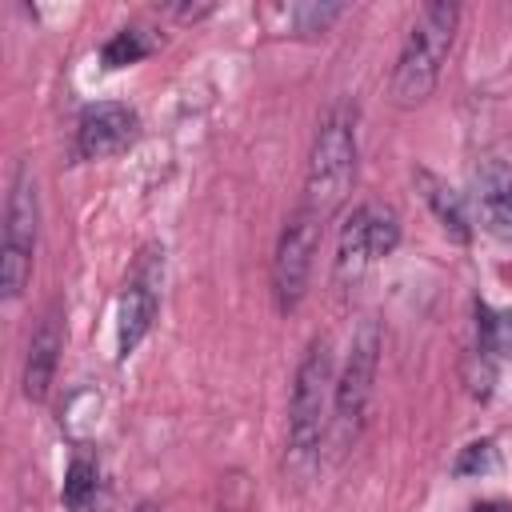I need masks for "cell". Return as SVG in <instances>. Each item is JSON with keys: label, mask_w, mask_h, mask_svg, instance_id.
<instances>
[{"label": "cell", "mask_w": 512, "mask_h": 512, "mask_svg": "<svg viewBox=\"0 0 512 512\" xmlns=\"http://www.w3.org/2000/svg\"><path fill=\"white\" fill-rule=\"evenodd\" d=\"M332 392H336V364L332 340L316 332L300 352L292 392H288V440H284V468L292 476H308L320 460V444L332 424Z\"/></svg>", "instance_id": "obj_1"}, {"label": "cell", "mask_w": 512, "mask_h": 512, "mask_svg": "<svg viewBox=\"0 0 512 512\" xmlns=\"http://www.w3.org/2000/svg\"><path fill=\"white\" fill-rule=\"evenodd\" d=\"M356 160H360V140H356V104L336 100L320 116L304 164V188H300V208L316 212L324 224H332L356 184Z\"/></svg>", "instance_id": "obj_2"}, {"label": "cell", "mask_w": 512, "mask_h": 512, "mask_svg": "<svg viewBox=\"0 0 512 512\" xmlns=\"http://www.w3.org/2000/svg\"><path fill=\"white\" fill-rule=\"evenodd\" d=\"M456 28H460V4L452 0H432L416 12L388 80V96L396 108H416L436 92L456 44Z\"/></svg>", "instance_id": "obj_3"}, {"label": "cell", "mask_w": 512, "mask_h": 512, "mask_svg": "<svg viewBox=\"0 0 512 512\" xmlns=\"http://www.w3.org/2000/svg\"><path fill=\"white\" fill-rule=\"evenodd\" d=\"M40 240V188L28 160H16L8 196H4V228H0V296L16 304L28 292L32 260Z\"/></svg>", "instance_id": "obj_4"}, {"label": "cell", "mask_w": 512, "mask_h": 512, "mask_svg": "<svg viewBox=\"0 0 512 512\" xmlns=\"http://www.w3.org/2000/svg\"><path fill=\"white\" fill-rule=\"evenodd\" d=\"M164 272H168L164 244H156V240L140 244V252L132 256L128 272L120 280V296H116V360L120 364L148 340V332L160 316Z\"/></svg>", "instance_id": "obj_5"}, {"label": "cell", "mask_w": 512, "mask_h": 512, "mask_svg": "<svg viewBox=\"0 0 512 512\" xmlns=\"http://www.w3.org/2000/svg\"><path fill=\"white\" fill-rule=\"evenodd\" d=\"M380 352H384V336L380 324L368 316L356 324L352 340H348V356L344 368L336 372V392H332V432L336 444L348 448L368 416L372 404V388H376V372H380Z\"/></svg>", "instance_id": "obj_6"}, {"label": "cell", "mask_w": 512, "mask_h": 512, "mask_svg": "<svg viewBox=\"0 0 512 512\" xmlns=\"http://www.w3.org/2000/svg\"><path fill=\"white\" fill-rule=\"evenodd\" d=\"M324 220L308 208H292L280 236H276V248H272V268H268V284H272V300L276 308L288 316L304 304L308 296V284H312V268H316V252H320V240H324Z\"/></svg>", "instance_id": "obj_7"}, {"label": "cell", "mask_w": 512, "mask_h": 512, "mask_svg": "<svg viewBox=\"0 0 512 512\" xmlns=\"http://www.w3.org/2000/svg\"><path fill=\"white\" fill-rule=\"evenodd\" d=\"M140 132V116L136 108L120 104V100H96L80 112L76 120V156L80 160H108L120 156L124 148H132Z\"/></svg>", "instance_id": "obj_8"}, {"label": "cell", "mask_w": 512, "mask_h": 512, "mask_svg": "<svg viewBox=\"0 0 512 512\" xmlns=\"http://www.w3.org/2000/svg\"><path fill=\"white\" fill-rule=\"evenodd\" d=\"M60 352H64V308H60V300H48L32 324L28 352H24V372H20L24 400H32V404L48 400L56 368H60Z\"/></svg>", "instance_id": "obj_9"}, {"label": "cell", "mask_w": 512, "mask_h": 512, "mask_svg": "<svg viewBox=\"0 0 512 512\" xmlns=\"http://www.w3.org/2000/svg\"><path fill=\"white\" fill-rule=\"evenodd\" d=\"M412 184H416L420 200L428 204V212L436 216L440 232H444L448 240H456V244H472L476 224H472V212H468L464 192H456L444 176H436V172H432V168H424V164H416V168H412Z\"/></svg>", "instance_id": "obj_10"}, {"label": "cell", "mask_w": 512, "mask_h": 512, "mask_svg": "<svg viewBox=\"0 0 512 512\" xmlns=\"http://www.w3.org/2000/svg\"><path fill=\"white\" fill-rule=\"evenodd\" d=\"M472 200H476V216L480 224L512 244V168L504 160H484L476 168V184H472Z\"/></svg>", "instance_id": "obj_11"}, {"label": "cell", "mask_w": 512, "mask_h": 512, "mask_svg": "<svg viewBox=\"0 0 512 512\" xmlns=\"http://www.w3.org/2000/svg\"><path fill=\"white\" fill-rule=\"evenodd\" d=\"M376 264V252H372V240H368V204H356L344 224H340V240H336V260H332V280L336 288H356L368 268Z\"/></svg>", "instance_id": "obj_12"}, {"label": "cell", "mask_w": 512, "mask_h": 512, "mask_svg": "<svg viewBox=\"0 0 512 512\" xmlns=\"http://www.w3.org/2000/svg\"><path fill=\"white\" fill-rule=\"evenodd\" d=\"M156 48H160L156 32H148V28H140V24H124V28H116V32L100 44V64H104L108 72H120V68H132V64L148 60Z\"/></svg>", "instance_id": "obj_13"}, {"label": "cell", "mask_w": 512, "mask_h": 512, "mask_svg": "<svg viewBox=\"0 0 512 512\" xmlns=\"http://www.w3.org/2000/svg\"><path fill=\"white\" fill-rule=\"evenodd\" d=\"M96 488H100V468H96V460H88V456L76 452V456L68 460L64 484H60L64 508H68V512H88L92 500H96Z\"/></svg>", "instance_id": "obj_14"}, {"label": "cell", "mask_w": 512, "mask_h": 512, "mask_svg": "<svg viewBox=\"0 0 512 512\" xmlns=\"http://www.w3.org/2000/svg\"><path fill=\"white\" fill-rule=\"evenodd\" d=\"M368 240H372L376 260H384V256L396 252V244H400V216H396L392 204L368 200Z\"/></svg>", "instance_id": "obj_15"}, {"label": "cell", "mask_w": 512, "mask_h": 512, "mask_svg": "<svg viewBox=\"0 0 512 512\" xmlns=\"http://www.w3.org/2000/svg\"><path fill=\"white\" fill-rule=\"evenodd\" d=\"M340 4H292L288 8V20L300 36H316V32H328L336 20H340Z\"/></svg>", "instance_id": "obj_16"}, {"label": "cell", "mask_w": 512, "mask_h": 512, "mask_svg": "<svg viewBox=\"0 0 512 512\" xmlns=\"http://www.w3.org/2000/svg\"><path fill=\"white\" fill-rule=\"evenodd\" d=\"M496 464V444L492 440H472L460 448V456L452 460V476L468 480V476H484Z\"/></svg>", "instance_id": "obj_17"}, {"label": "cell", "mask_w": 512, "mask_h": 512, "mask_svg": "<svg viewBox=\"0 0 512 512\" xmlns=\"http://www.w3.org/2000/svg\"><path fill=\"white\" fill-rule=\"evenodd\" d=\"M472 512H512V504L508 500H476Z\"/></svg>", "instance_id": "obj_18"}, {"label": "cell", "mask_w": 512, "mask_h": 512, "mask_svg": "<svg viewBox=\"0 0 512 512\" xmlns=\"http://www.w3.org/2000/svg\"><path fill=\"white\" fill-rule=\"evenodd\" d=\"M128 512H160V508H156V500H136Z\"/></svg>", "instance_id": "obj_19"}]
</instances>
